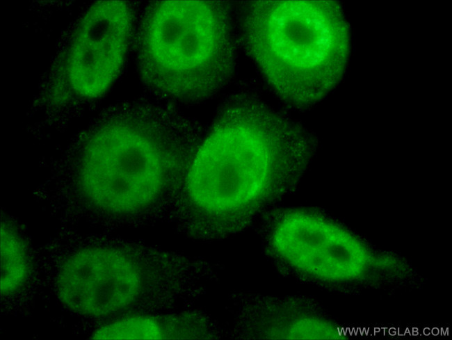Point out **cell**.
<instances>
[{
    "label": "cell",
    "mask_w": 452,
    "mask_h": 340,
    "mask_svg": "<svg viewBox=\"0 0 452 340\" xmlns=\"http://www.w3.org/2000/svg\"><path fill=\"white\" fill-rule=\"evenodd\" d=\"M134 10L126 1H99L79 21L64 59L65 81L78 96L104 95L119 76L129 48Z\"/></svg>",
    "instance_id": "5"
},
{
    "label": "cell",
    "mask_w": 452,
    "mask_h": 340,
    "mask_svg": "<svg viewBox=\"0 0 452 340\" xmlns=\"http://www.w3.org/2000/svg\"><path fill=\"white\" fill-rule=\"evenodd\" d=\"M236 35L225 1L151 2L138 29L136 57L145 86L169 104H195L229 85Z\"/></svg>",
    "instance_id": "4"
},
{
    "label": "cell",
    "mask_w": 452,
    "mask_h": 340,
    "mask_svg": "<svg viewBox=\"0 0 452 340\" xmlns=\"http://www.w3.org/2000/svg\"><path fill=\"white\" fill-rule=\"evenodd\" d=\"M141 287V275L132 259L111 248L76 253L65 262L59 277L64 302L90 316L108 315L127 308Z\"/></svg>",
    "instance_id": "6"
},
{
    "label": "cell",
    "mask_w": 452,
    "mask_h": 340,
    "mask_svg": "<svg viewBox=\"0 0 452 340\" xmlns=\"http://www.w3.org/2000/svg\"><path fill=\"white\" fill-rule=\"evenodd\" d=\"M237 38L274 95L296 110L331 92L346 72L351 35L334 1L243 2Z\"/></svg>",
    "instance_id": "3"
},
{
    "label": "cell",
    "mask_w": 452,
    "mask_h": 340,
    "mask_svg": "<svg viewBox=\"0 0 452 340\" xmlns=\"http://www.w3.org/2000/svg\"><path fill=\"white\" fill-rule=\"evenodd\" d=\"M316 136L243 88L221 102L177 204L185 231L201 238L246 227L291 191L317 149Z\"/></svg>",
    "instance_id": "1"
},
{
    "label": "cell",
    "mask_w": 452,
    "mask_h": 340,
    "mask_svg": "<svg viewBox=\"0 0 452 340\" xmlns=\"http://www.w3.org/2000/svg\"><path fill=\"white\" fill-rule=\"evenodd\" d=\"M163 323L150 316L127 317L100 328L93 339H163L172 338Z\"/></svg>",
    "instance_id": "7"
},
{
    "label": "cell",
    "mask_w": 452,
    "mask_h": 340,
    "mask_svg": "<svg viewBox=\"0 0 452 340\" xmlns=\"http://www.w3.org/2000/svg\"><path fill=\"white\" fill-rule=\"evenodd\" d=\"M28 272L24 248L17 236L9 230L1 229V279L2 293H9L19 288Z\"/></svg>",
    "instance_id": "8"
},
{
    "label": "cell",
    "mask_w": 452,
    "mask_h": 340,
    "mask_svg": "<svg viewBox=\"0 0 452 340\" xmlns=\"http://www.w3.org/2000/svg\"><path fill=\"white\" fill-rule=\"evenodd\" d=\"M205 133L172 104L135 103L108 113L88 138L83 188L98 209L135 215L179 200Z\"/></svg>",
    "instance_id": "2"
}]
</instances>
